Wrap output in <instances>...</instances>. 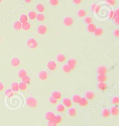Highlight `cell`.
<instances>
[{
    "label": "cell",
    "mask_w": 119,
    "mask_h": 126,
    "mask_svg": "<svg viewBox=\"0 0 119 126\" xmlns=\"http://www.w3.org/2000/svg\"><path fill=\"white\" fill-rule=\"evenodd\" d=\"M114 36L117 37H119V30L118 29H117L115 31H114Z\"/></svg>",
    "instance_id": "681fc988"
},
{
    "label": "cell",
    "mask_w": 119,
    "mask_h": 126,
    "mask_svg": "<svg viewBox=\"0 0 119 126\" xmlns=\"http://www.w3.org/2000/svg\"><path fill=\"white\" fill-rule=\"evenodd\" d=\"M116 16V15L114 11H111L109 14V17L111 19H114L115 17Z\"/></svg>",
    "instance_id": "7bdbcfd3"
},
{
    "label": "cell",
    "mask_w": 119,
    "mask_h": 126,
    "mask_svg": "<svg viewBox=\"0 0 119 126\" xmlns=\"http://www.w3.org/2000/svg\"><path fill=\"white\" fill-rule=\"evenodd\" d=\"M102 116L105 118H107L110 117L111 116L110 111L108 109H104L102 112Z\"/></svg>",
    "instance_id": "d6986e66"
},
{
    "label": "cell",
    "mask_w": 119,
    "mask_h": 126,
    "mask_svg": "<svg viewBox=\"0 0 119 126\" xmlns=\"http://www.w3.org/2000/svg\"><path fill=\"white\" fill-rule=\"evenodd\" d=\"M95 97V96L94 94L91 91H88L86 93V97L87 99L89 100H92L94 99Z\"/></svg>",
    "instance_id": "5bb4252c"
},
{
    "label": "cell",
    "mask_w": 119,
    "mask_h": 126,
    "mask_svg": "<svg viewBox=\"0 0 119 126\" xmlns=\"http://www.w3.org/2000/svg\"><path fill=\"white\" fill-rule=\"evenodd\" d=\"M53 121L56 124H60L62 121V118L61 116L58 115L56 116H55Z\"/></svg>",
    "instance_id": "4316f807"
},
{
    "label": "cell",
    "mask_w": 119,
    "mask_h": 126,
    "mask_svg": "<svg viewBox=\"0 0 119 126\" xmlns=\"http://www.w3.org/2000/svg\"><path fill=\"white\" fill-rule=\"evenodd\" d=\"M97 72L99 75H106L107 70L105 66L101 65L97 68Z\"/></svg>",
    "instance_id": "8992f818"
},
{
    "label": "cell",
    "mask_w": 119,
    "mask_h": 126,
    "mask_svg": "<svg viewBox=\"0 0 119 126\" xmlns=\"http://www.w3.org/2000/svg\"><path fill=\"white\" fill-rule=\"evenodd\" d=\"M103 33V30L102 28H96L94 32V34L95 36H102Z\"/></svg>",
    "instance_id": "ac0fdd59"
},
{
    "label": "cell",
    "mask_w": 119,
    "mask_h": 126,
    "mask_svg": "<svg viewBox=\"0 0 119 126\" xmlns=\"http://www.w3.org/2000/svg\"><path fill=\"white\" fill-rule=\"evenodd\" d=\"M93 21V19L92 17H89V16H88V17H86V18L84 19V22L85 23H87V24H90Z\"/></svg>",
    "instance_id": "60d3db41"
},
{
    "label": "cell",
    "mask_w": 119,
    "mask_h": 126,
    "mask_svg": "<svg viewBox=\"0 0 119 126\" xmlns=\"http://www.w3.org/2000/svg\"><path fill=\"white\" fill-rule=\"evenodd\" d=\"M50 3L52 6H55L58 4L59 0H50Z\"/></svg>",
    "instance_id": "ee69618b"
},
{
    "label": "cell",
    "mask_w": 119,
    "mask_h": 126,
    "mask_svg": "<svg viewBox=\"0 0 119 126\" xmlns=\"http://www.w3.org/2000/svg\"><path fill=\"white\" fill-rule=\"evenodd\" d=\"M107 79L106 75H99L97 76V79L99 82H105L107 80Z\"/></svg>",
    "instance_id": "7402d4cb"
},
{
    "label": "cell",
    "mask_w": 119,
    "mask_h": 126,
    "mask_svg": "<svg viewBox=\"0 0 119 126\" xmlns=\"http://www.w3.org/2000/svg\"><path fill=\"white\" fill-rule=\"evenodd\" d=\"M47 66L51 71H55L57 68V64L53 61H49L47 64Z\"/></svg>",
    "instance_id": "3957f363"
},
{
    "label": "cell",
    "mask_w": 119,
    "mask_h": 126,
    "mask_svg": "<svg viewBox=\"0 0 119 126\" xmlns=\"http://www.w3.org/2000/svg\"><path fill=\"white\" fill-rule=\"evenodd\" d=\"M48 126H57V124H56L53 121H49L47 124Z\"/></svg>",
    "instance_id": "bcb514c9"
},
{
    "label": "cell",
    "mask_w": 119,
    "mask_h": 126,
    "mask_svg": "<svg viewBox=\"0 0 119 126\" xmlns=\"http://www.w3.org/2000/svg\"><path fill=\"white\" fill-rule=\"evenodd\" d=\"M112 103L115 105H118L119 104V98L118 97H114L112 100Z\"/></svg>",
    "instance_id": "ab89813d"
},
{
    "label": "cell",
    "mask_w": 119,
    "mask_h": 126,
    "mask_svg": "<svg viewBox=\"0 0 119 126\" xmlns=\"http://www.w3.org/2000/svg\"><path fill=\"white\" fill-rule=\"evenodd\" d=\"M11 90L13 91V93H17L19 91V86L18 83L16 82H14L11 84Z\"/></svg>",
    "instance_id": "e0dca14e"
},
{
    "label": "cell",
    "mask_w": 119,
    "mask_h": 126,
    "mask_svg": "<svg viewBox=\"0 0 119 126\" xmlns=\"http://www.w3.org/2000/svg\"><path fill=\"white\" fill-rule=\"evenodd\" d=\"M114 22L116 24H117V25H119V16H116L115 17V19H114Z\"/></svg>",
    "instance_id": "c3c4849f"
},
{
    "label": "cell",
    "mask_w": 119,
    "mask_h": 126,
    "mask_svg": "<svg viewBox=\"0 0 119 126\" xmlns=\"http://www.w3.org/2000/svg\"><path fill=\"white\" fill-rule=\"evenodd\" d=\"M62 69L63 70V71L66 73H69L72 71V69H71V68L67 64L64 65L63 66V68H62Z\"/></svg>",
    "instance_id": "e575fe53"
},
{
    "label": "cell",
    "mask_w": 119,
    "mask_h": 126,
    "mask_svg": "<svg viewBox=\"0 0 119 126\" xmlns=\"http://www.w3.org/2000/svg\"><path fill=\"white\" fill-rule=\"evenodd\" d=\"M26 3H30L32 0H24Z\"/></svg>",
    "instance_id": "f5cc1de1"
},
{
    "label": "cell",
    "mask_w": 119,
    "mask_h": 126,
    "mask_svg": "<svg viewBox=\"0 0 119 126\" xmlns=\"http://www.w3.org/2000/svg\"><path fill=\"white\" fill-rule=\"evenodd\" d=\"M36 9L40 13L44 12V10H45V7H44V6L40 3L36 5Z\"/></svg>",
    "instance_id": "74e56055"
},
{
    "label": "cell",
    "mask_w": 119,
    "mask_h": 126,
    "mask_svg": "<svg viewBox=\"0 0 119 126\" xmlns=\"http://www.w3.org/2000/svg\"><path fill=\"white\" fill-rule=\"evenodd\" d=\"M63 103L64 106L67 108H71L72 106V101L69 98H64L63 100Z\"/></svg>",
    "instance_id": "30bf717a"
},
{
    "label": "cell",
    "mask_w": 119,
    "mask_h": 126,
    "mask_svg": "<svg viewBox=\"0 0 119 126\" xmlns=\"http://www.w3.org/2000/svg\"><path fill=\"white\" fill-rule=\"evenodd\" d=\"M47 32V28L44 25H40L37 28V32L40 35H44Z\"/></svg>",
    "instance_id": "277c9868"
},
{
    "label": "cell",
    "mask_w": 119,
    "mask_h": 126,
    "mask_svg": "<svg viewBox=\"0 0 119 126\" xmlns=\"http://www.w3.org/2000/svg\"><path fill=\"white\" fill-rule=\"evenodd\" d=\"M36 14L35 13V11H30L28 14V17L31 20H34L35 18H36Z\"/></svg>",
    "instance_id": "d590c367"
},
{
    "label": "cell",
    "mask_w": 119,
    "mask_h": 126,
    "mask_svg": "<svg viewBox=\"0 0 119 126\" xmlns=\"http://www.w3.org/2000/svg\"><path fill=\"white\" fill-rule=\"evenodd\" d=\"M82 0H73V2L76 5H79L81 3Z\"/></svg>",
    "instance_id": "f907efd6"
},
{
    "label": "cell",
    "mask_w": 119,
    "mask_h": 126,
    "mask_svg": "<svg viewBox=\"0 0 119 126\" xmlns=\"http://www.w3.org/2000/svg\"><path fill=\"white\" fill-rule=\"evenodd\" d=\"M26 75L27 73L24 69H21L18 72V76L20 79H22V78L26 76Z\"/></svg>",
    "instance_id": "484cf974"
},
{
    "label": "cell",
    "mask_w": 119,
    "mask_h": 126,
    "mask_svg": "<svg viewBox=\"0 0 119 126\" xmlns=\"http://www.w3.org/2000/svg\"><path fill=\"white\" fill-rule=\"evenodd\" d=\"M56 110L59 113H63L65 111V106L62 104L58 105L56 108Z\"/></svg>",
    "instance_id": "1f68e13d"
},
{
    "label": "cell",
    "mask_w": 119,
    "mask_h": 126,
    "mask_svg": "<svg viewBox=\"0 0 119 126\" xmlns=\"http://www.w3.org/2000/svg\"><path fill=\"white\" fill-rule=\"evenodd\" d=\"M13 27L14 30L19 31L22 29V23L19 21H16L13 23Z\"/></svg>",
    "instance_id": "d4e9b609"
},
{
    "label": "cell",
    "mask_w": 119,
    "mask_h": 126,
    "mask_svg": "<svg viewBox=\"0 0 119 126\" xmlns=\"http://www.w3.org/2000/svg\"><path fill=\"white\" fill-rule=\"evenodd\" d=\"M26 45L28 47L31 49H35L38 46V43L36 41L32 38L29 39L27 40L26 42Z\"/></svg>",
    "instance_id": "7a4b0ae2"
},
{
    "label": "cell",
    "mask_w": 119,
    "mask_h": 126,
    "mask_svg": "<svg viewBox=\"0 0 119 126\" xmlns=\"http://www.w3.org/2000/svg\"><path fill=\"white\" fill-rule=\"evenodd\" d=\"M19 89L21 91H25L27 89V85L24 82H20L19 84Z\"/></svg>",
    "instance_id": "cb8c5ba5"
},
{
    "label": "cell",
    "mask_w": 119,
    "mask_h": 126,
    "mask_svg": "<svg viewBox=\"0 0 119 126\" xmlns=\"http://www.w3.org/2000/svg\"><path fill=\"white\" fill-rule=\"evenodd\" d=\"M100 9V5L97 4H94L92 6V11L96 13H98L99 12Z\"/></svg>",
    "instance_id": "d6a6232c"
},
{
    "label": "cell",
    "mask_w": 119,
    "mask_h": 126,
    "mask_svg": "<svg viewBox=\"0 0 119 126\" xmlns=\"http://www.w3.org/2000/svg\"><path fill=\"white\" fill-rule=\"evenodd\" d=\"M81 97L79 95H75L73 97V100L74 103L76 104H78L79 103Z\"/></svg>",
    "instance_id": "8d00e7d4"
},
{
    "label": "cell",
    "mask_w": 119,
    "mask_h": 126,
    "mask_svg": "<svg viewBox=\"0 0 119 126\" xmlns=\"http://www.w3.org/2000/svg\"><path fill=\"white\" fill-rule=\"evenodd\" d=\"M111 114L114 116H118L119 114V108L117 107H113L111 109Z\"/></svg>",
    "instance_id": "4fadbf2b"
},
{
    "label": "cell",
    "mask_w": 119,
    "mask_h": 126,
    "mask_svg": "<svg viewBox=\"0 0 119 126\" xmlns=\"http://www.w3.org/2000/svg\"><path fill=\"white\" fill-rule=\"evenodd\" d=\"M2 0H0V2L2 1Z\"/></svg>",
    "instance_id": "db71d44e"
},
{
    "label": "cell",
    "mask_w": 119,
    "mask_h": 126,
    "mask_svg": "<svg viewBox=\"0 0 119 126\" xmlns=\"http://www.w3.org/2000/svg\"><path fill=\"white\" fill-rule=\"evenodd\" d=\"M106 2L107 4L111 6H113L116 3V1L115 0H106Z\"/></svg>",
    "instance_id": "f6af8a7d"
},
{
    "label": "cell",
    "mask_w": 119,
    "mask_h": 126,
    "mask_svg": "<svg viewBox=\"0 0 119 126\" xmlns=\"http://www.w3.org/2000/svg\"><path fill=\"white\" fill-rule=\"evenodd\" d=\"M11 64L13 67H17L21 64L20 60L16 57L13 58L11 60Z\"/></svg>",
    "instance_id": "5b68a950"
},
{
    "label": "cell",
    "mask_w": 119,
    "mask_h": 126,
    "mask_svg": "<svg viewBox=\"0 0 119 126\" xmlns=\"http://www.w3.org/2000/svg\"><path fill=\"white\" fill-rule=\"evenodd\" d=\"M79 104L81 107H86L88 105V100L85 98H82L80 99Z\"/></svg>",
    "instance_id": "44dd1931"
},
{
    "label": "cell",
    "mask_w": 119,
    "mask_h": 126,
    "mask_svg": "<svg viewBox=\"0 0 119 126\" xmlns=\"http://www.w3.org/2000/svg\"><path fill=\"white\" fill-rule=\"evenodd\" d=\"M56 60H57L58 62L63 63L66 60V57L64 54H58L56 57Z\"/></svg>",
    "instance_id": "2e32d148"
},
{
    "label": "cell",
    "mask_w": 119,
    "mask_h": 126,
    "mask_svg": "<svg viewBox=\"0 0 119 126\" xmlns=\"http://www.w3.org/2000/svg\"><path fill=\"white\" fill-rule=\"evenodd\" d=\"M36 18L37 19V20L39 21V22H42L43 21H44L45 17L43 14H38L36 15Z\"/></svg>",
    "instance_id": "f35d334b"
},
{
    "label": "cell",
    "mask_w": 119,
    "mask_h": 126,
    "mask_svg": "<svg viewBox=\"0 0 119 126\" xmlns=\"http://www.w3.org/2000/svg\"><path fill=\"white\" fill-rule=\"evenodd\" d=\"M5 95L8 98H11L13 95V91L11 90V89L8 88L5 91Z\"/></svg>",
    "instance_id": "83f0119b"
},
{
    "label": "cell",
    "mask_w": 119,
    "mask_h": 126,
    "mask_svg": "<svg viewBox=\"0 0 119 126\" xmlns=\"http://www.w3.org/2000/svg\"><path fill=\"white\" fill-rule=\"evenodd\" d=\"M4 86L3 84L1 81H0V93L3 92L4 91Z\"/></svg>",
    "instance_id": "7dc6e473"
},
{
    "label": "cell",
    "mask_w": 119,
    "mask_h": 126,
    "mask_svg": "<svg viewBox=\"0 0 119 126\" xmlns=\"http://www.w3.org/2000/svg\"><path fill=\"white\" fill-rule=\"evenodd\" d=\"M39 78L41 80L46 81L48 78V73L45 71H42L39 73Z\"/></svg>",
    "instance_id": "9c48e42d"
},
{
    "label": "cell",
    "mask_w": 119,
    "mask_h": 126,
    "mask_svg": "<svg viewBox=\"0 0 119 126\" xmlns=\"http://www.w3.org/2000/svg\"><path fill=\"white\" fill-rule=\"evenodd\" d=\"M52 97L57 100H60L62 98V95L59 91H54L52 94Z\"/></svg>",
    "instance_id": "9a60e30c"
},
{
    "label": "cell",
    "mask_w": 119,
    "mask_h": 126,
    "mask_svg": "<svg viewBox=\"0 0 119 126\" xmlns=\"http://www.w3.org/2000/svg\"><path fill=\"white\" fill-rule=\"evenodd\" d=\"M115 14L116 15V16H119V9H117L115 11Z\"/></svg>",
    "instance_id": "816d5d0a"
},
{
    "label": "cell",
    "mask_w": 119,
    "mask_h": 126,
    "mask_svg": "<svg viewBox=\"0 0 119 126\" xmlns=\"http://www.w3.org/2000/svg\"><path fill=\"white\" fill-rule=\"evenodd\" d=\"M28 21V17L26 16V15L25 14H22L20 18V22L21 23H26Z\"/></svg>",
    "instance_id": "f546056e"
},
{
    "label": "cell",
    "mask_w": 119,
    "mask_h": 126,
    "mask_svg": "<svg viewBox=\"0 0 119 126\" xmlns=\"http://www.w3.org/2000/svg\"><path fill=\"white\" fill-rule=\"evenodd\" d=\"M49 101L50 102V103L53 105H55L57 103V100L55 99V98H53L52 97H51L49 99Z\"/></svg>",
    "instance_id": "b9f144b4"
},
{
    "label": "cell",
    "mask_w": 119,
    "mask_h": 126,
    "mask_svg": "<svg viewBox=\"0 0 119 126\" xmlns=\"http://www.w3.org/2000/svg\"><path fill=\"white\" fill-rule=\"evenodd\" d=\"M55 116V115L54 114V113H53L51 111H49L46 113L45 118L48 121H53Z\"/></svg>",
    "instance_id": "8fae6325"
},
{
    "label": "cell",
    "mask_w": 119,
    "mask_h": 126,
    "mask_svg": "<svg viewBox=\"0 0 119 126\" xmlns=\"http://www.w3.org/2000/svg\"><path fill=\"white\" fill-rule=\"evenodd\" d=\"M96 28V26L94 24L90 23V24H88V27H87V30H88V31L89 32L93 33L94 32Z\"/></svg>",
    "instance_id": "ffe728a7"
},
{
    "label": "cell",
    "mask_w": 119,
    "mask_h": 126,
    "mask_svg": "<svg viewBox=\"0 0 119 126\" xmlns=\"http://www.w3.org/2000/svg\"><path fill=\"white\" fill-rule=\"evenodd\" d=\"M22 82L26 84V85H29L31 84V79L27 75L22 78Z\"/></svg>",
    "instance_id": "f1b7e54d"
},
{
    "label": "cell",
    "mask_w": 119,
    "mask_h": 126,
    "mask_svg": "<svg viewBox=\"0 0 119 126\" xmlns=\"http://www.w3.org/2000/svg\"><path fill=\"white\" fill-rule=\"evenodd\" d=\"M0 41H1V38H0Z\"/></svg>",
    "instance_id": "11a10c76"
},
{
    "label": "cell",
    "mask_w": 119,
    "mask_h": 126,
    "mask_svg": "<svg viewBox=\"0 0 119 126\" xmlns=\"http://www.w3.org/2000/svg\"><path fill=\"white\" fill-rule=\"evenodd\" d=\"M74 22L73 19L71 17H66L64 18L63 20V23L65 26H71Z\"/></svg>",
    "instance_id": "ba28073f"
},
{
    "label": "cell",
    "mask_w": 119,
    "mask_h": 126,
    "mask_svg": "<svg viewBox=\"0 0 119 126\" xmlns=\"http://www.w3.org/2000/svg\"><path fill=\"white\" fill-rule=\"evenodd\" d=\"M107 85L105 82H100L98 85V87L99 89L102 91H106L107 89Z\"/></svg>",
    "instance_id": "7c38bea8"
},
{
    "label": "cell",
    "mask_w": 119,
    "mask_h": 126,
    "mask_svg": "<svg viewBox=\"0 0 119 126\" xmlns=\"http://www.w3.org/2000/svg\"><path fill=\"white\" fill-rule=\"evenodd\" d=\"M87 15L86 10L84 9H79L78 12V16L80 17H83Z\"/></svg>",
    "instance_id": "836d02e7"
},
{
    "label": "cell",
    "mask_w": 119,
    "mask_h": 126,
    "mask_svg": "<svg viewBox=\"0 0 119 126\" xmlns=\"http://www.w3.org/2000/svg\"><path fill=\"white\" fill-rule=\"evenodd\" d=\"M26 104L28 107L31 108H36L38 105V102L36 99L32 97H29L27 98Z\"/></svg>",
    "instance_id": "6da1fadb"
},
{
    "label": "cell",
    "mask_w": 119,
    "mask_h": 126,
    "mask_svg": "<svg viewBox=\"0 0 119 126\" xmlns=\"http://www.w3.org/2000/svg\"><path fill=\"white\" fill-rule=\"evenodd\" d=\"M77 62L75 59H70L67 62V65L71 68L72 70L75 69L76 65H77Z\"/></svg>",
    "instance_id": "52a82bcc"
},
{
    "label": "cell",
    "mask_w": 119,
    "mask_h": 126,
    "mask_svg": "<svg viewBox=\"0 0 119 126\" xmlns=\"http://www.w3.org/2000/svg\"><path fill=\"white\" fill-rule=\"evenodd\" d=\"M68 114L71 117H76V110L75 108H70L68 111Z\"/></svg>",
    "instance_id": "4dcf8cb0"
},
{
    "label": "cell",
    "mask_w": 119,
    "mask_h": 126,
    "mask_svg": "<svg viewBox=\"0 0 119 126\" xmlns=\"http://www.w3.org/2000/svg\"><path fill=\"white\" fill-rule=\"evenodd\" d=\"M22 28L24 31H29L31 28V25L28 22L23 23L22 24Z\"/></svg>",
    "instance_id": "603a6c76"
}]
</instances>
